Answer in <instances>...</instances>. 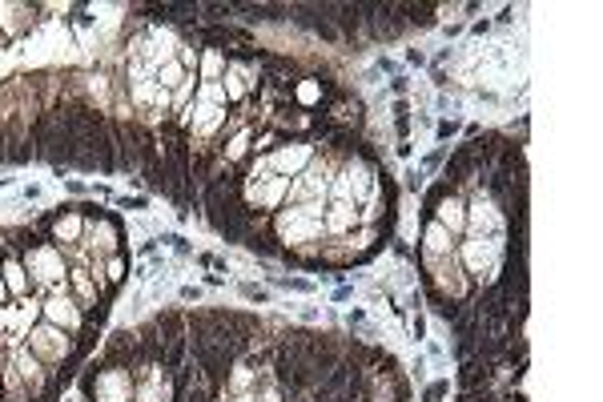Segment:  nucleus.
<instances>
[{
    "mask_svg": "<svg viewBox=\"0 0 603 402\" xmlns=\"http://www.w3.org/2000/svg\"><path fill=\"white\" fill-rule=\"evenodd\" d=\"M435 222L443 225V230H447L450 237H455V234H463V230H466V201H463L459 194L443 197V201L435 206Z\"/></svg>",
    "mask_w": 603,
    "mask_h": 402,
    "instance_id": "nucleus-1",
    "label": "nucleus"
},
{
    "mask_svg": "<svg viewBox=\"0 0 603 402\" xmlns=\"http://www.w3.org/2000/svg\"><path fill=\"white\" fill-rule=\"evenodd\" d=\"M4 258V294H28V270H25V262H20V253H13V250H4L0 253Z\"/></svg>",
    "mask_w": 603,
    "mask_h": 402,
    "instance_id": "nucleus-2",
    "label": "nucleus"
},
{
    "mask_svg": "<svg viewBox=\"0 0 603 402\" xmlns=\"http://www.w3.org/2000/svg\"><path fill=\"white\" fill-rule=\"evenodd\" d=\"M44 318L56 322V326H69V330H81V314L72 310V298H53V302H44Z\"/></svg>",
    "mask_w": 603,
    "mask_h": 402,
    "instance_id": "nucleus-3",
    "label": "nucleus"
},
{
    "mask_svg": "<svg viewBox=\"0 0 603 402\" xmlns=\"http://www.w3.org/2000/svg\"><path fill=\"white\" fill-rule=\"evenodd\" d=\"M422 241H426V250H422V253H431V258H450V253H455V241H450V234L435 222V218L426 222V237H422Z\"/></svg>",
    "mask_w": 603,
    "mask_h": 402,
    "instance_id": "nucleus-4",
    "label": "nucleus"
},
{
    "mask_svg": "<svg viewBox=\"0 0 603 402\" xmlns=\"http://www.w3.org/2000/svg\"><path fill=\"white\" fill-rule=\"evenodd\" d=\"M157 334H161V342H177V338H189L185 334V314H177V310H161L153 318Z\"/></svg>",
    "mask_w": 603,
    "mask_h": 402,
    "instance_id": "nucleus-5",
    "label": "nucleus"
},
{
    "mask_svg": "<svg viewBox=\"0 0 603 402\" xmlns=\"http://www.w3.org/2000/svg\"><path fill=\"white\" fill-rule=\"evenodd\" d=\"M495 378V366L491 362H483V358H475V362H463V375H459V382H463L466 390H487V382Z\"/></svg>",
    "mask_w": 603,
    "mask_h": 402,
    "instance_id": "nucleus-6",
    "label": "nucleus"
},
{
    "mask_svg": "<svg viewBox=\"0 0 603 402\" xmlns=\"http://www.w3.org/2000/svg\"><path fill=\"white\" fill-rule=\"evenodd\" d=\"M398 13H402L407 28H431V25H435L438 4H398Z\"/></svg>",
    "mask_w": 603,
    "mask_h": 402,
    "instance_id": "nucleus-7",
    "label": "nucleus"
},
{
    "mask_svg": "<svg viewBox=\"0 0 603 402\" xmlns=\"http://www.w3.org/2000/svg\"><path fill=\"white\" fill-rule=\"evenodd\" d=\"M354 218H358V213H354L350 201H338V206H330V218H326V225H330V230H346V225H354Z\"/></svg>",
    "mask_w": 603,
    "mask_h": 402,
    "instance_id": "nucleus-8",
    "label": "nucleus"
},
{
    "mask_svg": "<svg viewBox=\"0 0 603 402\" xmlns=\"http://www.w3.org/2000/svg\"><path fill=\"white\" fill-rule=\"evenodd\" d=\"M161 81H165V84H177V81H182V61H169L165 69H161Z\"/></svg>",
    "mask_w": 603,
    "mask_h": 402,
    "instance_id": "nucleus-9",
    "label": "nucleus"
},
{
    "mask_svg": "<svg viewBox=\"0 0 603 402\" xmlns=\"http://www.w3.org/2000/svg\"><path fill=\"white\" fill-rule=\"evenodd\" d=\"M241 294H246L250 302H266V290H258V286H241Z\"/></svg>",
    "mask_w": 603,
    "mask_h": 402,
    "instance_id": "nucleus-10",
    "label": "nucleus"
},
{
    "mask_svg": "<svg viewBox=\"0 0 603 402\" xmlns=\"http://www.w3.org/2000/svg\"><path fill=\"white\" fill-rule=\"evenodd\" d=\"M443 394H447V382H435V387L426 390V402H438Z\"/></svg>",
    "mask_w": 603,
    "mask_h": 402,
    "instance_id": "nucleus-11",
    "label": "nucleus"
}]
</instances>
